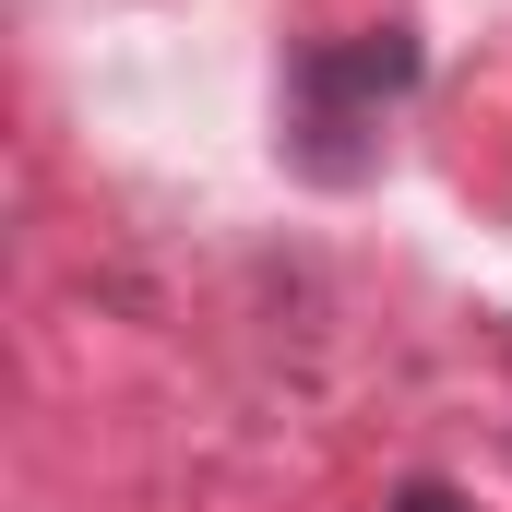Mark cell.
<instances>
[{
    "label": "cell",
    "instance_id": "6da1fadb",
    "mask_svg": "<svg viewBox=\"0 0 512 512\" xmlns=\"http://www.w3.org/2000/svg\"><path fill=\"white\" fill-rule=\"evenodd\" d=\"M417 84V36L405 24H370L358 48H298V84H286V155L310 167V179H358L370 167V143H346V131L382 120V96Z\"/></svg>",
    "mask_w": 512,
    "mask_h": 512
},
{
    "label": "cell",
    "instance_id": "7a4b0ae2",
    "mask_svg": "<svg viewBox=\"0 0 512 512\" xmlns=\"http://www.w3.org/2000/svg\"><path fill=\"white\" fill-rule=\"evenodd\" d=\"M393 512H465V501H453V489H429V477H417V489H405V501H393Z\"/></svg>",
    "mask_w": 512,
    "mask_h": 512
}]
</instances>
